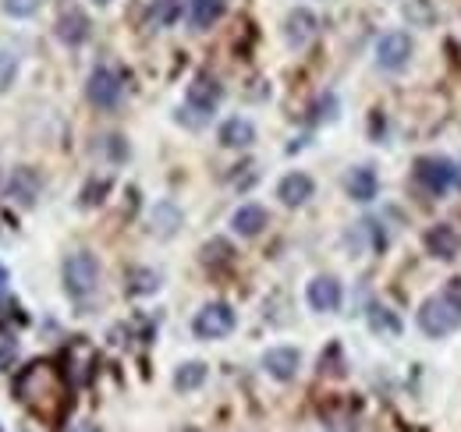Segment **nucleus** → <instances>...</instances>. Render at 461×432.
Wrapping results in <instances>:
<instances>
[{
	"instance_id": "f257e3e1",
	"label": "nucleus",
	"mask_w": 461,
	"mask_h": 432,
	"mask_svg": "<svg viewBox=\"0 0 461 432\" xmlns=\"http://www.w3.org/2000/svg\"><path fill=\"white\" fill-rule=\"evenodd\" d=\"M415 323L426 337L440 340V337H451L455 329L461 326V276L447 280L440 294L426 298L415 312Z\"/></svg>"
},
{
	"instance_id": "f03ea898",
	"label": "nucleus",
	"mask_w": 461,
	"mask_h": 432,
	"mask_svg": "<svg viewBox=\"0 0 461 432\" xmlns=\"http://www.w3.org/2000/svg\"><path fill=\"white\" fill-rule=\"evenodd\" d=\"M411 174H415V184L433 199H444L461 177L458 163L447 160V157H419Z\"/></svg>"
},
{
	"instance_id": "7ed1b4c3",
	"label": "nucleus",
	"mask_w": 461,
	"mask_h": 432,
	"mask_svg": "<svg viewBox=\"0 0 461 432\" xmlns=\"http://www.w3.org/2000/svg\"><path fill=\"white\" fill-rule=\"evenodd\" d=\"M64 291L71 298H89L96 287H100V259L93 252H75L64 259Z\"/></svg>"
},
{
	"instance_id": "20e7f679",
	"label": "nucleus",
	"mask_w": 461,
	"mask_h": 432,
	"mask_svg": "<svg viewBox=\"0 0 461 432\" xmlns=\"http://www.w3.org/2000/svg\"><path fill=\"white\" fill-rule=\"evenodd\" d=\"M234 326H238V316H234V309L228 302H210V305H203L195 312L192 333L199 340H224L228 333H234Z\"/></svg>"
},
{
	"instance_id": "39448f33",
	"label": "nucleus",
	"mask_w": 461,
	"mask_h": 432,
	"mask_svg": "<svg viewBox=\"0 0 461 432\" xmlns=\"http://www.w3.org/2000/svg\"><path fill=\"white\" fill-rule=\"evenodd\" d=\"M415 54V43H411V36L402 32V29H394V32H384L380 40H376V68L380 71H387V75H398L408 68V60Z\"/></svg>"
},
{
	"instance_id": "423d86ee",
	"label": "nucleus",
	"mask_w": 461,
	"mask_h": 432,
	"mask_svg": "<svg viewBox=\"0 0 461 432\" xmlns=\"http://www.w3.org/2000/svg\"><path fill=\"white\" fill-rule=\"evenodd\" d=\"M221 100H224L221 82L213 75H195L188 93H185V113H195L199 121H206L213 110L221 107Z\"/></svg>"
},
{
	"instance_id": "0eeeda50",
	"label": "nucleus",
	"mask_w": 461,
	"mask_h": 432,
	"mask_svg": "<svg viewBox=\"0 0 461 432\" xmlns=\"http://www.w3.org/2000/svg\"><path fill=\"white\" fill-rule=\"evenodd\" d=\"M86 93H89V104H93V107H100V110L117 107V104H121V96H124L121 75H117L114 68H96V71L89 75Z\"/></svg>"
},
{
	"instance_id": "6e6552de",
	"label": "nucleus",
	"mask_w": 461,
	"mask_h": 432,
	"mask_svg": "<svg viewBox=\"0 0 461 432\" xmlns=\"http://www.w3.org/2000/svg\"><path fill=\"white\" fill-rule=\"evenodd\" d=\"M305 302H309L312 312H338L341 302H345V287H341L338 276H327V273L312 276L309 287H305Z\"/></svg>"
},
{
	"instance_id": "1a4fd4ad",
	"label": "nucleus",
	"mask_w": 461,
	"mask_h": 432,
	"mask_svg": "<svg viewBox=\"0 0 461 432\" xmlns=\"http://www.w3.org/2000/svg\"><path fill=\"white\" fill-rule=\"evenodd\" d=\"M422 245H426V252H429L433 259L451 263V259H458V252H461V234L451 223H433V227L422 234Z\"/></svg>"
},
{
	"instance_id": "9d476101",
	"label": "nucleus",
	"mask_w": 461,
	"mask_h": 432,
	"mask_svg": "<svg viewBox=\"0 0 461 432\" xmlns=\"http://www.w3.org/2000/svg\"><path fill=\"white\" fill-rule=\"evenodd\" d=\"M40 188H43V181L32 166H14L7 177V199H14L18 206H36Z\"/></svg>"
},
{
	"instance_id": "9b49d317",
	"label": "nucleus",
	"mask_w": 461,
	"mask_h": 432,
	"mask_svg": "<svg viewBox=\"0 0 461 432\" xmlns=\"http://www.w3.org/2000/svg\"><path fill=\"white\" fill-rule=\"evenodd\" d=\"M263 369H267V376L277 379V382H291V379L298 376V369H302V355H298V347H270L263 355Z\"/></svg>"
},
{
	"instance_id": "f8f14e48",
	"label": "nucleus",
	"mask_w": 461,
	"mask_h": 432,
	"mask_svg": "<svg viewBox=\"0 0 461 432\" xmlns=\"http://www.w3.org/2000/svg\"><path fill=\"white\" fill-rule=\"evenodd\" d=\"M312 192H316V181H312L309 174H302V170L285 174V177H281V184H277V199H281L288 210L305 206V202L312 199Z\"/></svg>"
},
{
	"instance_id": "ddd939ff",
	"label": "nucleus",
	"mask_w": 461,
	"mask_h": 432,
	"mask_svg": "<svg viewBox=\"0 0 461 432\" xmlns=\"http://www.w3.org/2000/svg\"><path fill=\"white\" fill-rule=\"evenodd\" d=\"M89 32H93V22H89V14L78 11V7H68L58 18V40L64 47H82V43L89 40Z\"/></svg>"
},
{
	"instance_id": "4468645a",
	"label": "nucleus",
	"mask_w": 461,
	"mask_h": 432,
	"mask_svg": "<svg viewBox=\"0 0 461 432\" xmlns=\"http://www.w3.org/2000/svg\"><path fill=\"white\" fill-rule=\"evenodd\" d=\"M312 36H316V14H312L309 7H294L288 14V22H285V40H288V47L302 50Z\"/></svg>"
},
{
	"instance_id": "2eb2a0df",
	"label": "nucleus",
	"mask_w": 461,
	"mask_h": 432,
	"mask_svg": "<svg viewBox=\"0 0 461 432\" xmlns=\"http://www.w3.org/2000/svg\"><path fill=\"white\" fill-rule=\"evenodd\" d=\"M345 188H348V199H355V202H373L376 192H380V177H376V170H373L369 163H362V166H355V170L348 174Z\"/></svg>"
},
{
	"instance_id": "dca6fc26",
	"label": "nucleus",
	"mask_w": 461,
	"mask_h": 432,
	"mask_svg": "<svg viewBox=\"0 0 461 432\" xmlns=\"http://www.w3.org/2000/svg\"><path fill=\"white\" fill-rule=\"evenodd\" d=\"M267 223H270V213H267L259 202H245V206H238L234 216H230V227H234V234H241V238L263 234Z\"/></svg>"
},
{
	"instance_id": "f3484780",
	"label": "nucleus",
	"mask_w": 461,
	"mask_h": 432,
	"mask_svg": "<svg viewBox=\"0 0 461 432\" xmlns=\"http://www.w3.org/2000/svg\"><path fill=\"white\" fill-rule=\"evenodd\" d=\"M217 139H221L224 149H249V146L256 142V124L245 121V117H228V121L221 124Z\"/></svg>"
},
{
	"instance_id": "a211bd4d",
	"label": "nucleus",
	"mask_w": 461,
	"mask_h": 432,
	"mask_svg": "<svg viewBox=\"0 0 461 432\" xmlns=\"http://www.w3.org/2000/svg\"><path fill=\"white\" fill-rule=\"evenodd\" d=\"M224 7H228V0H188L185 14H188V25L203 32L224 18Z\"/></svg>"
},
{
	"instance_id": "6ab92c4d",
	"label": "nucleus",
	"mask_w": 461,
	"mask_h": 432,
	"mask_svg": "<svg viewBox=\"0 0 461 432\" xmlns=\"http://www.w3.org/2000/svg\"><path fill=\"white\" fill-rule=\"evenodd\" d=\"M153 234H160V238H171L174 230L181 227V210L174 206V202H160V206H153Z\"/></svg>"
},
{
	"instance_id": "aec40b11",
	"label": "nucleus",
	"mask_w": 461,
	"mask_h": 432,
	"mask_svg": "<svg viewBox=\"0 0 461 432\" xmlns=\"http://www.w3.org/2000/svg\"><path fill=\"white\" fill-rule=\"evenodd\" d=\"M210 376V369L203 365V362H185L177 373H174V386L181 390V393H188V390H199L203 382Z\"/></svg>"
},
{
	"instance_id": "412c9836",
	"label": "nucleus",
	"mask_w": 461,
	"mask_h": 432,
	"mask_svg": "<svg viewBox=\"0 0 461 432\" xmlns=\"http://www.w3.org/2000/svg\"><path fill=\"white\" fill-rule=\"evenodd\" d=\"M369 326H373L376 333H387V337H398V333H402L398 312H391V309H384V305H373V309H369Z\"/></svg>"
},
{
	"instance_id": "4be33fe9",
	"label": "nucleus",
	"mask_w": 461,
	"mask_h": 432,
	"mask_svg": "<svg viewBox=\"0 0 461 432\" xmlns=\"http://www.w3.org/2000/svg\"><path fill=\"white\" fill-rule=\"evenodd\" d=\"M149 18H153V25H157V29H171L174 22L181 18V0H157Z\"/></svg>"
},
{
	"instance_id": "5701e85b",
	"label": "nucleus",
	"mask_w": 461,
	"mask_h": 432,
	"mask_svg": "<svg viewBox=\"0 0 461 432\" xmlns=\"http://www.w3.org/2000/svg\"><path fill=\"white\" fill-rule=\"evenodd\" d=\"M157 287H160V273H153V270L128 273V291H131V294H153Z\"/></svg>"
},
{
	"instance_id": "b1692460",
	"label": "nucleus",
	"mask_w": 461,
	"mask_h": 432,
	"mask_svg": "<svg viewBox=\"0 0 461 432\" xmlns=\"http://www.w3.org/2000/svg\"><path fill=\"white\" fill-rule=\"evenodd\" d=\"M18 78V54L14 50H0V93H7Z\"/></svg>"
},
{
	"instance_id": "393cba45",
	"label": "nucleus",
	"mask_w": 461,
	"mask_h": 432,
	"mask_svg": "<svg viewBox=\"0 0 461 432\" xmlns=\"http://www.w3.org/2000/svg\"><path fill=\"white\" fill-rule=\"evenodd\" d=\"M107 192H111V181H107V177H100V181H93V184H89V188L82 192V206H100Z\"/></svg>"
},
{
	"instance_id": "a878e982",
	"label": "nucleus",
	"mask_w": 461,
	"mask_h": 432,
	"mask_svg": "<svg viewBox=\"0 0 461 432\" xmlns=\"http://www.w3.org/2000/svg\"><path fill=\"white\" fill-rule=\"evenodd\" d=\"M4 11L11 18H32L40 11V0H4Z\"/></svg>"
},
{
	"instance_id": "bb28decb",
	"label": "nucleus",
	"mask_w": 461,
	"mask_h": 432,
	"mask_svg": "<svg viewBox=\"0 0 461 432\" xmlns=\"http://www.w3.org/2000/svg\"><path fill=\"white\" fill-rule=\"evenodd\" d=\"M11 362H14V344H0V373L11 369Z\"/></svg>"
},
{
	"instance_id": "cd10ccee",
	"label": "nucleus",
	"mask_w": 461,
	"mask_h": 432,
	"mask_svg": "<svg viewBox=\"0 0 461 432\" xmlns=\"http://www.w3.org/2000/svg\"><path fill=\"white\" fill-rule=\"evenodd\" d=\"M68 432H104L96 422H75V426H68Z\"/></svg>"
},
{
	"instance_id": "c85d7f7f",
	"label": "nucleus",
	"mask_w": 461,
	"mask_h": 432,
	"mask_svg": "<svg viewBox=\"0 0 461 432\" xmlns=\"http://www.w3.org/2000/svg\"><path fill=\"white\" fill-rule=\"evenodd\" d=\"M7 280H11V276H7V270H4V266H0V291H4V287H7Z\"/></svg>"
},
{
	"instance_id": "c756f323",
	"label": "nucleus",
	"mask_w": 461,
	"mask_h": 432,
	"mask_svg": "<svg viewBox=\"0 0 461 432\" xmlns=\"http://www.w3.org/2000/svg\"><path fill=\"white\" fill-rule=\"evenodd\" d=\"M93 4H100V7H104V4H111V0H93Z\"/></svg>"
},
{
	"instance_id": "7c9ffc66",
	"label": "nucleus",
	"mask_w": 461,
	"mask_h": 432,
	"mask_svg": "<svg viewBox=\"0 0 461 432\" xmlns=\"http://www.w3.org/2000/svg\"><path fill=\"white\" fill-rule=\"evenodd\" d=\"M0 432H4V429H0Z\"/></svg>"
}]
</instances>
